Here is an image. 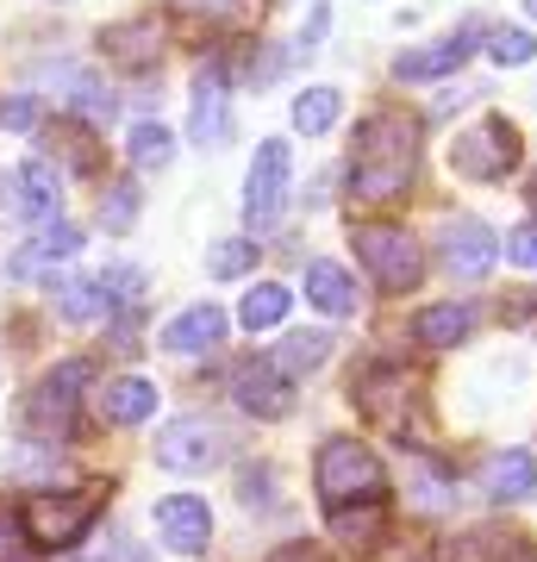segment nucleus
<instances>
[{"label":"nucleus","instance_id":"nucleus-19","mask_svg":"<svg viewBox=\"0 0 537 562\" xmlns=\"http://www.w3.org/2000/svg\"><path fill=\"white\" fill-rule=\"evenodd\" d=\"M100 44H107V57L120 63V69H150V63L163 57V32H157V20L107 25V32H100Z\"/></svg>","mask_w":537,"mask_h":562},{"label":"nucleus","instance_id":"nucleus-37","mask_svg":"<svg viewBox=\"0 0 537 562\" xmlns=\"http://www.w3.org/2000/svg\"><path fill=\"white\" fill-rule=\"evenodd\" d=\"M269 562H332V557H325V550H306V543H281Z\"/></svg>","mask_w":537,"mask_h":562},{"label":"nucleus","instance_id":"nucleus-9","mask_svg":"<svg viewBox=\"0 0 537 562\" xmlns=\"http://www.w3.org/2000/svg\"><path fill=\"white\" fill-rule=\"evenodd\" d=\"M438 257H444V269L450 276H462V281H481L488 269L500 262V238L488 232L481 220H444V232H438Z\"/></svg>","mask_w":537,"mask_h":562},{"label":"nucleus","instance_id":"nucleus-31","mask_svg":"<svg viewBox=\"0 0 537 562\" xmlns=\"http://www.w3.org/2000/svg\"><path fill=\"white\" fill-rule=\"evenodd\" d=\"M250 262H257V244H250V238H225L220 250H206V276L232 281V276H244Z\"/></svg>","mask_w":537,"mask_h":562},{"label":"nucleus","instance_id":"nucleus-18","mask_svg":"<svg viewBox=\"0 0 537 562\" xmlns=\"http://www.w3.org/2000/svg\"><path fill=\"white\" fill-rule=\"evenodd\" d=\"M188 132H194V144H225V132H232V120H225V69H220V63H206V69H200Z\"/></svg>","mask_w":537,"mask_h":562},{"label":"nucleus","instance_id":"nucleus-32","mask_svg":"<svg viewBox=\"0 0 537 562\" xmlns=\"http://www.w3.org/2000/svg\"><path fill=\"white\" fill-rule=\"evenodd\" d=\"M100 294H107V306H138L144 269H132V262H120V269H100Z\"/></svg>","mask_w":537,"mask_h":562},{"label":"nucleus","instance_id":"nucleus-16","mask_svg":"<svg viewBox=\"0 0 537 562\" xmlns=\"http://www.w3.org/2000/svg\"><path fill=\"white\" fill-rule=\"evenodd\" d=\"M213 344H225V313L213 301L188 306V313H176V319L163 325V350H176V357H200Z\"/></svg>","mask_w":537,"mask_h":562},{"label":"nucleus","instance_id":"nucleus-35","mask_svg":"<svg viewBox=\"0 0 537 562\" xmlns=\"http://www.w3.org/2000/svg\"><path fill=\"white\" fill-rule=\"evenodd\" d=\"M0 125L32 132V125H38V101H32V94H20V101H0Z\"/></svg>","mask_w":537,"mask_h":562},{"label":"nucleus","instance_id":"nucleus-22","mask_svg":"<svg viewBox=\"0 0 537 562\" xmlns=\"http://www.w3.org/2000/svg\"><path fill=\"white\" fill-rule=\"evenodd\" d=\"M306 301H313L318 313L344 319V313H357V281L344 276L338 262H306Z\"/></svg>","mask_w":537,"mask_h":562},{"label":"nucleus","instance_id":"nucleus-2","mask_svg":"<svg viewBox=\"0 0 537 562\" xmlns=\"http://www.w3.org/2000/svg\"><path fill=\"white\" fill-rule=\"evenodd\" d=\"M313 487L325 513H338L350 501H381L388 494V475H381V462L369 443L357 438H325L318 443V462H313Z\"/></svg>","mask_w":537,"mask_h":562},{"label":"nucleus","instance_id":"nucleus-36","mask_svg":"<svg viewBox=\"0 0 537 562\" xmlns=\"http://www.w3.org/2000/svg\"><path fill=\"white\" fill-rule=\"evenodd\" d=\"M244 506H262L269 501V487H276V475H269V469H244Z\"/></svg>","mask_w":537,"mask_h":562},{"label":"nucleus","instance_id":"nucleus-29","mask_svg":"<svg viewBox=\"0 0 537 562\" xmlns=\"http://www.w3.org/2000/svg\"><path fill=\"white\" fill-rule=\"evenodd\" d=\"M338 88H325V81H318V88H306V94H300L294 101V125L300 132H306V138H318V132H332V125H338Z\"/></svg>","mask_w":537,"mask_h":562},{"label":"nucleus","instance_id":"nucleus-7","mask_svg":"<svg viewBox=\"0 0 537 562\" xmlns=\"http://www.w3.org/2000/svg\"><path fill=\"white\" fill-rule=\"evenodd\" d=\"M450 169L469 181H500L506 169H518V132L500 113H488L481 125H469V132H457V144H450Z\"/></svg>","mask_w":537,"mask_h":562},{"label":"nucleus","instance_id":"nucleus-5","mask_svg":"<svg viewBox=\"0 0 537 562\" xmlns=\"http://www.w3.org/2000/svg\"><path fill=\"white\" fill-rule=\"evenodd\" d=\"M232 457V431L206 413H181L157 431V462L176 469V475H200V469H220Z\"/></svg>","mask_w":537,"mask_h":562},{"label":"nucleus","instance_id":"nucleus-24","mask_svg":"<svg viewBox=\"0 0 537 562\" xmlns=\"http://www.w3.org/2000/svg\"><path fill=\"white\" fill-rule=\"evenodd\" d=\"M288 301H294V294H288L281 281H257V288L238 301V325L244 331H269V325L288 319Z\"/></svg>","mask_w":537,"mask_h":562},{"label":"nucleus","instance_id":"nucleus-25","mask_svg":"<svg viewBox=\"0 0 537 562\" xmlns=\"http://www.w3.org/2000/svg\"><path fill=\"white\" fill-rule=\"evenodd\" d=\"M57 313L69 325H88V319H100V313H113V306H107V294H100V276L57 281Z\"/></svg>","mask_w":537,"mask_h":562},{"label":"nucleus","instance_id":"nucleus-27","mask_svg":"<svg viewBox=\"0 0 537 562\" xmlns=\"http://www.w3.org/2000/svg\"><path fill=\"white\" fill-rule=\"evenodd\" d=\"M325 357H332V331H294L269 362H276L281 375H306V369H318Z\"/></svg>","mask_w":537,"mask_h":562},{"label":"nucleus","instance_id":"nucleus-33","mask_svg":"<svg viewBox=\"0 0 537 562\" xmlns=\"http://www.w3.org/2000/svg\"><path fill=\"white\" fill-rule=\"evenodd\" d=\"M488 50H494V63H506V69H518V63H532V57H537V38H532V32H518V25H500Z\"/></svg>","mask_w":537,"mask_h":562},{"label":"nucleus","instance_id":"nucleus-23","mask_svg":"<svg viewBox=\"0 0 537 562\" xmlns=\"http://www.w3.org/2000/svg\"><path fill=\"white\" fill-rule=\"evenodd\" d=\"M381 531H388V506L381 501H357V506H338L332 513V538L350 543V550H369Z\"/></svg>","mask_w":537,"mask_h":562},{"label":"nucleus","instance_id":"nucleus-6","mask_svg":"<svg viewBox=\"0 0 537 562\" xmlns=\"http://www.w3.org/2000/svg\"><path fill=\"white\" fill-rule=\"evenodd\" d=\"M88 382H94V362H88V357L57 362V369L32 387V401H25V425L44 431V438H69V425H76V401H81V387H88Z\"/></svg>","mask_w":537,"mask_h":562},{"label":"nucleus","instance_id":"nucleus-1","mask_svg":"<svg viewBox=\"0 0 537 562\" xmlns=\"http://www.w3.org/2000/svg\"><path fill=\"white\" fill-rule=\"evenodd\" d=\"M418 169V125L406 113H369L357 125V150H350V194L357 201H400Z\"/></svg>","mask_w":537,"mask_h":562},{"label":"nucleus","instance_id":"nucleus-21","mask_svg":"<svg viewBox=\"0 0 537 562\" xmlns=\"http://www.w3.org/2000/svg\"><path fill=\"white\" fill-rule=\"evenodd\" d=\"M469 331H476V306H457V301L425 306V313L413 319V338L425 344V350H450V344H462Z\"/></svg>","mask_w":537,"mask_h":562},{"label":"nucleus","instance_id":"nucleus-13","mask_svg":"<svg viewBox=\"0 0 537 562\" xmlns=\"http://www.w3.org/2000/svg\"><path fill=\"white\" fill-rule=\"evenodd\" d=\"M476 487L488 494V501H532L537 494V462L525 457V450H494V457H481Z\"/></svg>","mask_w":537,"mask_h":562},{"label":"nucleus","instance_id":"nucleus-40","mask_svg":"<svg viewBox=\"0 0 537 562\" xmlns=\"http://www.w3.org/2000/svg\"><path fill=\"white\" fill-rule=\"evenodd\" d=\"M0 562H38V557H32V550H20V543H7V550H0Z\"/></svg>","mask_w":537,"mask_h":562},{"label":"nucleus","instance_id":"nucleus-3","mask_svg":"<svg viewBox=\"0 0 537 562\" xmlns=\"http://www.w3.org/2000/svg\"><path fill=\"white\" fill-rule=\"evenodd\" d=\"M100 519V487H76V494H32L20 506V531L38 550H69V543Z\"/></svg>","mask_w":537,"mask_h":562},{"label":"nucleus","instance_id":"nucleus-14","mask_svg":"<svg viewBox=\"0 0 537 562\" xmlns=\"http://www.w3.org/2000/svg\"><path fill=\"white\" fill-rule=\"evenodd\" d=\"M476 57V25H462V32H450V38L425 44V50H406V57L394 63L400 81H432V76H450V69H462V63Z\"/></svg>","mask_w":537,"mask_h":562},{"label":"nucleus","instance_id":"nucleus-17","mask_svg":"<svg viewBox=\"0 0 537 562\" xmlns=\"http://www.w3.org/2000/svg\"><path fill=\"white\" fill-rule=\"evenodd\" d=\"M44 88H63L57 101L76 106V113H88V120H113V94L100 88L94 69H81V63H57V69H44Z\"/></svg>","mask_w":537,"mask_h":562},{"label":"nucleus","instance_id":"nucleus-30","mask_svg":"<svg viewBox=\"0 0 537 562\" xmlns=\"http://www.w3.org/2000/svg\"><path fill=\"white\" fill-rule=\"evenodd\" d=\"M132 220H138V181H113L107 201H100V225L107 232H132Z\"/></svg>","mask_w":537,"mask_h":562},{"label":"nucleus","instance_id":"nucleus-11","mask_svg":"<svg viewBox=\"0 0 537 562\" xmlns=\"http://www.w3.org/2000/svg\"><path fill=\"white\" fill-rule=\"evenodd\" d=\"M157 538L169 550H181V557H200L213 543V513H206V501L200 494H169V501H157Z\"/></svg>","mask_w":537,"mask_h":562},{"label":"nucleus","instance_id":"nucleus-41","mask_svg":"<svg viewBox=\"0 0 537 562\" xmlns=\"http://www.w3.org/2000/svg\"><path fill=\"white\" fill-rule=\"evenodd\" d=\"M525 13H532V20H537V0H525Z\"/></svg>","mask_w":537,"mask_h":562},{"label":"nucleus","instance_id":"nucleus-10","mask_svg":"<svg viewBox=\"0 0 537 562\" xmlns=\"http://www.w3.org/2000/svg\"><path fill=\"white\" fill-rule=\"evenodd\" d=\"M232 401L257 419H281V413H294V387L276 362H238L232 369Z\"/></svg>","mask_w":537,"mask_h":562},{"label":"nucleus","instance_id":"nucleus-28","mask_svg":"<svg viewBox=\"0 0 537 562\" xmlns=\"http://www.w3.org/2000/svg\"><path fill=\"white\" fill-rule=\"evenodd\" d=\"M125 157L138 162V169H169V157H176V138H169L157 120H138V125H132V138H125Z\"/></svg>","mask_w":537,"mask_h":562},{"label":"nucleus","instance_id":"nucleus-4","mask_svg":"<svg viewBox=\"0 0 537 562\" xmlns=\"http://www.w3.org/2000/svg\"><path fill=\"white\" fill-rule=\"evenodd\" d=\"M350 244H357V257H362V269L388 288V294H413L418 288V276H425V257H418V244H413V232L406 225H357L350 232Z\"/></svg>","mask_w":537,"mask_h":562},{"label":"nucleus","instance_id":"nucleus-8","mask_svg":"<svg viewBox=\"0 0 537 562\" xmlns=\"http://www.w3.org/2000/svg\"><path fill=\"white\" fill-rule=\"evenodd\" d=\"M288 176H294V150L281 138H262L257 162H250V176H244V220H250V232H269V225L281 220V206H288Z\"/></svg>","mask_w":537,"mask_h":562},{"label":"nucleus","instance_id":"nucleus-12","mask_svg":"<svg viewBox=\"0 0 537 562\" xmlns=\"http://www.w3.org/2000/svg\"><path fill=\"white\" fill-rule=\"evenodd\" d=\"M13 213L20 220H38V225H51L57 220V206H63V176L51 169L44 157H25L20 169H13Z\"/></svg>","mask_w":537,"mask_h":562},{"label":"nucleus","instance_id":"nucleus-39","mask_svg":"<svg viewBox=\"0 0 537 562\" xmlns=\"http://www.w3.org/2000/svg\"><path fill=\"white\" fill-rule=\"evenodd\" d=\"M13 525H20V513H7V506H0V550H7V538H13Z\"/></svg>","mask_w":537,"mask_h":562},{"label":"nucleus","instance_id":"nucleus-20","mask_svg":"<svg viewBox=\"0 0 537 562\" xmlns=\"http://www.w3.org/2000/svg\"><path fill=\"white\" fill-rule=\"evenodd\" d=\"M150 413H157V387L144 375H120V382L100 387V419L107 425H144Z\"/></svg>","mask_w":537,"mask_h":562},{"label":"nucleus","instance_id":"nucleus-26","mask_svg":"<svg viewBox=\"0 0 537 562\" xmlns=\"http://www.w3.org/2000/svg\"><path fill=\"white\" fill-rule=\"evenodd\" d=\"M518 538H500V531H469V538L444 543V562H518Z\"/></svg>","mask_w":537,"mask_h":562},{"label":"nucleus","instance_id":"nucleus-34","mask_svg":"<svg viewBox=\"0 0 537 562\" xmlns=\"http://www.w3.org/2000/svg\"><path fill=\"white\" fill-rule=\"evenodd\" d=\"M500 250H506L518 269H537V225H518V232H506V238H500Z\"/></svg>","mask_w":537,"mask_h":562},{"label":"nucleus","instance_id":"nucleus-38","mask_svg":"<svg viewBox=\"0 0 537 562\" xmlns=\"http://www.w3.org/2000/svg\"><path fill=\"white\" fill-rule=\"evenodd\" d=\"M325 20H332V13H325V7H313V20H306V32H300V50H313V44H318V32H325Z\"/></svg>","mask_w":537,"mask_h":562},{"label":"nucleus","instance_id":"nucleus-15","mask_svg":"<svg viewBox=\"0 0 537 562\" xmlns=\"http://www.w3.org/2000/svg\"><path fill=\"white\" fill-rule=\"evenodd\" d=\"M81 250V232L69 220H51V225H38V238L25 244L20 257H7V276L13 281H32L38 269H51V262H69Z\"/></svg>","mask_w":537,"mask_h":562}]
</instances>
